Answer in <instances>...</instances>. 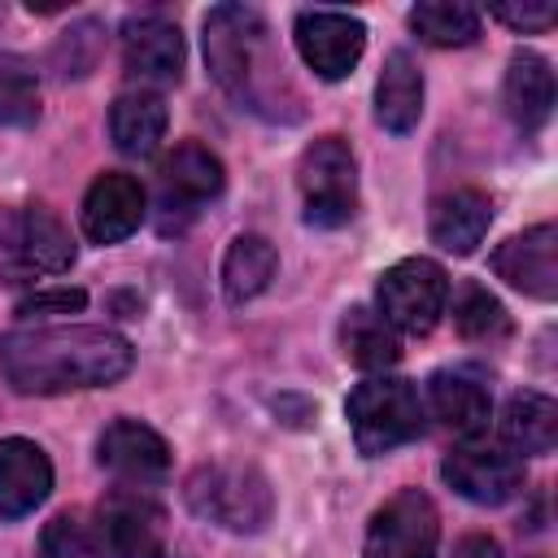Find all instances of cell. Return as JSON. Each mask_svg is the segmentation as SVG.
Listing matches in <instances>:
<instances>
[{"mask_svg":"<svg viewBox=\"0 0 558 558\" xmlns=\"http://www.w3.org/2000/svg\"><path fill=\"white\" fill-rule=\"evenodd\" d=\"M96 462L122 484H161L170 475V445L140 418H118L96 440Z\"/></svg>","mask_w":558,"mask_h":558,"instance_id":"12","label":"cell"},{"mask_svg":"<svg viewBox=\"0 0 558 558\" xmlns=\"http://www.w3.org/2000/svg\"><path fill=\"white\" fill-rule=\"evenodd\" d=\"M440 514L427 493L401 488L392 493L366 523L362 558H436Z\"/></svg>","mask_w":558,"mask_h":558,"instance_id":"8","label":"cell"},{"mask_svg":"<svg viewBox=\"0 0 558 558\" xmlns=\"http://www.w3.org/2000/svg\"><path fill=\"white\" fill-rule=\"evenodd\" d=\"M501 100H506V113L519 131H536L545 126L549 109H554V70L541 52H527L519 48L506 65V87H501Z\"/></svg>","mask_w":558,"mask_h":558,"instance_id":"17","label":"cell"},{"mask_svg":"<svg viewBox=\"0 0 558 558\" xmlns=\"http://www.w3.org/2000/svg\"><path fill=\"white\" fill-rule=\"evenodd\" d=\"M192 514L227 527V532H262L275 514L270 480L248 462H205L187 475Z\"/></svg>","mask_w":558,"mask_h":558,"instance_id":"3","label":"cell"},{"mask_svg":"<svg viewBox=\"0 0 558 558\" xmlns=\"http://www.w3.org/2000/svg\"><path fill=\"white\" fill-rule=\"evenodd\" d=\"M144 222V187L135 174L105 170L83 196V235L92 244H118Z\"/></svg>","mask_w":558,"mask_h":558,"instance_id":"15","label":"cell"},{"mask_svg":"<svg viewBox=\"0 0 558 558\" xmlns=\"http://www.w3.org/2000/svg\"><path fill=\"white\" fill-rule=\"evenodd\" d=\"M427 410L440 418L445 432L453 436H475L488 427V414H493V401L484 392V384L475 375H462V371H436L427 379Z\"/></svg>","mask_w":558,"mask_h":558,"instance_id":"19","label":"cell"},{"mask_svg":"<svg viewBox=\"0 0 558 558\" xmlns=\"http://www.w3.org/2000/svg\"><path fill=\"white\" fill-rule=\"evenodd\" d=\"M501 440L519 453H549L558 440V405L545 392H514L501 410Z\"/></svg>","mask_w":558,"mask_h":558,"instance_id":"23","label":"cell"},{"mask_svg":"<svg viewBox=\"0 0 558 558\" xmlns=\"http://www.w3.org/2000/svg\"><path fill=\"white\" fill-rule=\"evenodd\" d=\"M449 558H501V545H497L488 532H471V536H462V541L453 545Z\"/></svg>","mask_w":558,"mask_h":558,"instance_id":"32","label":"cell"},{"mask_svg":"<svg viewBox=\"0 0 558 558\" xmlns=\"http://www.w3.org/2000/svg\"><path fill=\"white\" fill-rule=\"evenodd\" d=\"M493 17L506 22V26H514V31H549L554 17H558V9L554 4H497Z\"/></svg>","mask_w":558,"mask_h":558,"instance_id":"31","label":"cell"},{"mask_svg":"<svg viewBox=\"0 0 558 558\" xmlns=\"http://www.w3.org/2000/svg\"><path fill=\"white\" fill-rule=\"evenodd\" d=\"M453 327L462 340H501L510 331V314L488 288L462 283L458 301H453Z\"/></svg>","mask_w":558,"mask_h":558,"instance_id":"27","label":"cell"},{"mask_svg":"<svg viewBox=\"0 0 558 558\" xmlns=\"http://www.w3.org/2000/svg\"><path fill=\"white\" fill-rule=\"evenodd\" d=\"M375 301H379V318L392 331H410V336H427L449 301V275L432 262V257H405L397 266H388L375 283Z\"/></svg>","mask_w":558,"mask_h":558,"instance_id":"7","label":"cell"},{"mask_svg":"<svg viewBox=\"0 0 558 558\" xmlns=\"http://www.w3.org/2000/svg\"><path fill=\"white\" fill-rule=\"evenodd\" d=\"M227 183V170L222 161L205 148V144H179L166 161H161V192H166V205H205L222 192Z\"/></svg>","mask_w":558,"mask_h":558,"instance_id":"22","label":"cell"},{"mask_svg":"<svg viewBox=\"0 0 558 558\" xmlns=\"http://www.w3.org/2000/svg\"><path fill=\"white\" fill-rule=\"evenodd\" d=\"M205 61L218 87L262 118H301V96L283 74L270 26L248 4H218L205 13Z\"/></svg>","mask_w":558,"mask_h":558,"instance_id":"2","label":"cell"},{"mask_svg":"<svg viewBox=\"0 0 558 558\" xmlns=\"http://www.w3.org/2000/svg\"><path fill=\"white\" fill-rule=\"evenodd\" d=\"M440 475L458 497L475 506H501L523 488V462L506 445H462L445 453Z\"/></svg>","mask_w":558,"mask_h":558,"instance_id":"11","label":"cell"},{"mask_svg":"<svg viewBox=\"0 0 558 558\" xmlns=\"http://www.w3.org/2000/svg\"><path fill=\"white\" fill-rule=\"evenodd\" d=\"M275 270H279V253L266 235H235L222 257V296L231 305H244L270 288Z\"/></svg>","mask_w":558,"mask_h":558,"instance_id":"24","label":"cell"},{"mask_svg":"<svg viewBox=\"0 0 558 558\" xmlns=\"http://www.w3.org/2000/svg\"><path fill=\"white\" fill-rule=\"evenodd\" d=\"M296 187L310 227H344L357 209V166L340 135H318L296 166Z\"/></svg>","mask_w":558,"mask_h":558,"instance_id":"5","label":"cell"},{"mask_svg":"<svg viewBox=\"0 0 558 558\" xmlns=\"http://www.w3.org/2000/svg\"><path fill=\"white\" fill-rule=\"evenodd\" d=\"M344 414H349L353 440L366 458L392 453V449L410 445L423 432V397L410 379H397V375L362 379L349 392Z\"/></svg>","mask_w":558,"mask_h":558,"instance_id":"4","label":"cell"},{"mask_svg":"<svg viewBox=\"0 0 558 558\" xmlns=\"http://www.w3.org/2000/svg\"><path fill=\"white\" fill-rule=\"evenodd\" d=\"M493 201L480 187H458L432 205V244H440L453 257L475 253V244L488 235Z\"/></svg>","mask_w":558,"mask_h":558,"instance_id":"18","label":"cell"},{"mask_svg":"<svg viewBox=\"0 0 558 558\" xmlns=\"http://www.w3.org/2000/svg\"><path fill=\"white\" fill-rule=\"evenodd\" d=\"M83 305H87L83 288H44V292H31L26 301H17V314L22 318H35V314H78Z\"/></svg>","mask_w":558,"mask_h":558,"instance_id":"30","label":"cell"},{"mask_svg":"<svg viewBox=\"0 0 558 558\" xmlns=\"http://www.w3.org/2000/svg\"><path fill=\"white\" fill-rule=\"evenodd\" d=\"M410 31L432 48H466L480 39V9L462 0H423L410 9Z\"/></svg>","mask_w":558,"mask_h":558,"instance_id":"26","label":"cell"},{"mask_svg":"<svg viewBox=\"0 0 558 558\" xmlns=\"http://www.w3.org/2000/svg\"><path fill=\"white\" fill-rule=\"evenodd\" d=\"M35 118H39L35 65L17 52H0V122L4 126H26Z\"/></svg>","mask_w":558,"mask_h":558,"instance_id":"28","label":"cell"},{"mask_svg":"<svg viewBox=\"0 0 558 558\" xmlns=\"http://www.w3.org/2000/svg\"><path fill=\"white\" fill-rule=\"evenodd\" d=\"M135 349L109 327H31L0 336V371L13 392L61 397L118 384Z\"/></svg>","mask_w":558,"mask_h":558,"instance_id":"1","label":"cell"},{"mask_svg":"<svg viewBox=\"0 0 558 558\" xmlns=\"http://www.w3.org/2000/svg\"><path fill=\"white\" fill-rule=\"evenodd\" d=\"M96 545L105 558H161L166 510L140 488H113L96 501Z\"/></svg>","mask_w":558,"mask_h":558,"instance_id":"9","label":"cell"},{"mask_svg":"<svg viewBox=\"0 0 558 558\" xmlns=\"http://www.w3.org/2000/svg\"><path fill=\"white\" fill-rule=\"evenodd\" d=\"M35 558H96V541L87 536V527L74 514H57L44 523Z\"/></svg>","mask_w":558,"mask_h":558,"instance_id":"29","label":"cell"},{"mask_svg":"<svg viewBox=\"0 0 558 558\" xmlns=\"http://www.w3.org/2000/svg\"><path fill=\"white\" fill-rule=\"evenodd\" d=\"M340 349L357 371H388L401 357V340L397 331L366 305H353L340 318Z\"/></svg>","mask_w":558,"mask_h":558,"instance_id":"25","label":"cell"},{"mask_svg":"<svg viewBox=\"0 0 558 558\" xmlns=\"http://www.w3.org/2000/svg\"><path fill=\"white\" fill-rule=\"evenodd\" d=\"M183 35L161 13H135L122 26V65L140 83H179L183 74Z\"/></svg>","mask_w":558,"mask_h":558,"instance_id":"14","label":"cell"},{"mask_svg":"<svg viewBox=\"0 0 558 558\" xmlns=\"http://www.w3.org/2000/svg\"><path fill=\"white\" fill-rule=\"evenodd\" d=\"M109 135H113V148L126 153V157H148L157 153L161 135H166V100L157 92H122L109 109Z\"/></svg>","mask_w":558,"mask_h":558,"instance_id":"21","label":"cell"},{"mask_svg":"<svg viewBox=\"0 0 558 558\" xmlns=\"http://www.w3.org/2000/svg\"><path fill=\"white\" fill-rule=\"evenodd\" d=\"M52 493V462L48 453L26 440L9 436L0 440V519H22L35 506H44Z\"/></svg>","mask_w":558,"mask_h":558,"instance_id":"16","label":"cell"},{"mask_svg":"<svg viewBox=\"0 0 558 558\" xmlns=\"http://www.w3.org/2000/svg\"><path fill=\"white\" fill-rule=\"evenodd\" d=\"M493 270H497V279H506L523 296L554 301L558 296V227L536 222L523 235H510L493 253Z\"/></svg>","mask_w":558,"mask_h":558,"instance_id":"13","label":"cell"},{"mask_svg":"<svg viewBox=\"0 0 558 558\" xmlns=\"http://www.w3.org/2000/svg\"><path fill=\"white\" fill-rule=\"evenodd\" d=\"M74 266V240L57 214L44 205H26L9 218L0 235V279L4 283H35Z\"/></svg>","mask_w":558,"mask_h":558,"instance_id":"6","label":"cell"},{"mask_svg":"<svg viewBox=\"0 0 558 558\" xmlns=\"http://www.w3.org/2000/svg\"><path fill=\"white\" fill-rule=\"evenodd\" d=\"M292 39H296L301 61L318 78L336 83V78H349L353 65L362 61L366 22L353 13H340V9H301L292 22Z\"/></svg>","mask_w":558,"mask_h":558,"instance_id":"10","label":"cell"},{"mask_svg":"<svg viewBox=\"0 0 558 558\" xmlns=\"http://www.w3.org/2000/svg\"><path fill=\"white\" fill-rule=\"evenodd\" d=\"M375 118L384 131L392 135H405L418 126L423 118V74L414 65L410 52H388L384 70H379V83H375Z\"/></svg>","mask_w":558,"mask_h":558,"instance_id":"20","label":"cell"}]
</instances>
